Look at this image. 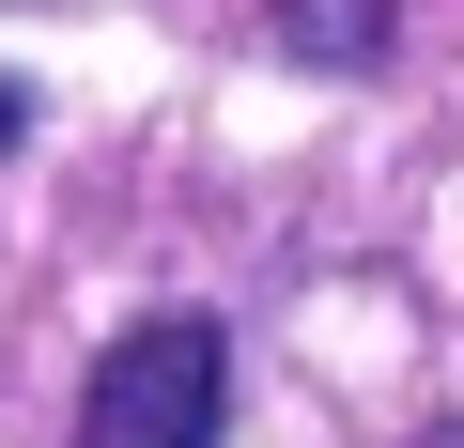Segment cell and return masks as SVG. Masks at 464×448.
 Masks as SVG:
<instances>
[{
  "label": "cell",
  "instance_id": "obj_1",
  "mask_svg": "<svg viewBox=\"0 0 464 448\" xmlns=\"http://www.w3.org/2000/svg\"><path fill=\"white\" fill-rule=\"evenodd\" d=\"M217 402H232V340H217V310H140V325L78 371L63 448H217Z\"/></svg>",
  "mask_w": 464,
  "mask_h": 448
},
{
  "label": "cell",
  "instance_id": "obj_2",
  "mask_svg": "<svg viewBox=\"0 0 464 448\" xmlns=\"http://www.w3.org/2000/svg\"><path fill=\"white\" fill-rule=\"evenodd\" d=\"M279 47H295V62H341V78H372V62L402 47V0H279Z\"/></svg>",
  "mask_w": 464,
  "mask_h": 448
},
{
  "label": "cell",
  "instance_id": "obj_3",
  "mask_svg": "<svg viewBox=\"0 0 464 448\" xmlns=\"http://www.w3.org/2000/svg\"><path fill=\"white\" fill-rule=\"evenodd\" d=\"M418 448H464V417H449V433H418Z\"/></svg>",
  "mask_w": 464,
  "mask_h": 448
}]
</instances>
